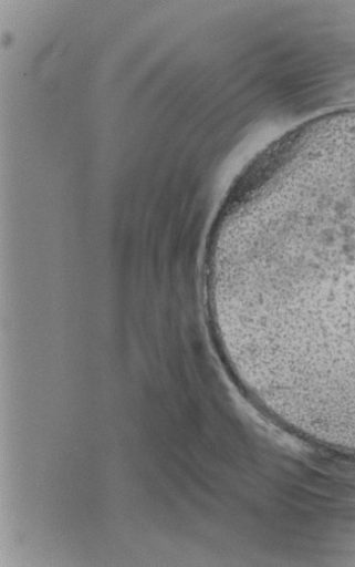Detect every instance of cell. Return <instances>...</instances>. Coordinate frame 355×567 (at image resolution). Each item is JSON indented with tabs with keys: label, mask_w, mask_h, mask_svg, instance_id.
<instances>
[{
	"label": "cell",
	"mask_w": 355,
	"mask_h": 567,
	"mask_svg": "<svg viewBox=\"0 0 355 567\" xmlns=\"http://www.w3.org/2000/svg\"><path fill=\"white\" fill-rule=\"evenodd\" d=\"M212 288L255 390L355 432V138L259 193L228 234Z\"/></svg>",
	"instance_id": "cell-1"
}]
</instances>
